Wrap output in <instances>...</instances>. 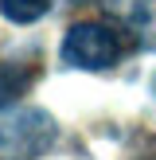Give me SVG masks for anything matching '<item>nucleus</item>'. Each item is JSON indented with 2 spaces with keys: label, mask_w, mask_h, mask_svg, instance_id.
I'll list each match as a JSON object with an SVG mask.
<instances>
[{
  "label": "nucleus",
  "mask_w": 156,
  "mask_h": 160,
  "mask_svg": "<svg viewBox=\"0 0 156 160\" xmlns=\"http://www.w3.org/2000/svg\"><path fill=\"white\" fill-rule=\"evenodd\" d=\"M59 137V125L39 106L0 109V160H39Z\"/></svg>",
  "instance_id": "f257e3e1"
},
{
  "label": "nucleus",
  "mask_w": 156,
  "mask_h": 160,
  "mask_svg": "<svg viewBox=\"0 0 156 160\" xmlns=\"http://www.w3.org/2000/svg\"><path fill=\"white\" fill-rule=\"evenodd\" d=\"M121 35L98 20H82L62 35V62L78 70H105L121 59Z\"/></svg>",
  "instance_id": "f03ea898"
},
{
  "label": "nucleus",
  "mask_w": 156,
  "mask_h": 160,
  "mask_svg": "<svg viewBox=\"0 0 156 160\" xmlns=\"http://www.w3.org/2000/svg\"><path fill=\"white\" fill-rule=\"evenodd\" d=\"M109 12L140 47L156 51V0H109Z\"/></svg>",
  "instance_id": "7ed1b4c3"
},
{
  "label": "nucleus",
  "mask_w": 156,
  "mask_h": 160,
  "mask_svg": "<svg viewBox=\"0 0 156 160\" xmlns=\"http://www.w3.org/2000/svg\"><path fill=\"white\" fill-rule=\"evenodd\" d=\"M31 86V70L20 67V62H0V109L16 106L23 90Z\"/></svg>",
  "instance_id": "20e7f679"
},
{
  "label": "nucleus",
  "mask_w": 156,
  "mask_h": 160,
  "mask_svg": "<svg viewBox=\"0 0 156 160\" xmlns=\"http://www.w3.org/2000/svg\"><path fill=\"white\" fill-rule=\"evenodd\" d=\"M47 8H51V0H0V12L12 23H35L47 16Z\"/></svg>",
  "instance_id": "39448f33"
},
{
  "label": "nucleus",
  "mask_w": 156,
  "mask_h": 160,
  "mask_svg": "<svg viewBox=\"0 0 156 160\" xmlns=\"http://www.w3.org/2000/svg\"><path fill=\"white\" fill-rule=\"evenodd\" d=\"M152 94H156V78H152Z\"/></svg>",
  "instance_id": "423d86ee"
}]
</instances>
